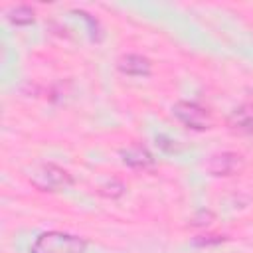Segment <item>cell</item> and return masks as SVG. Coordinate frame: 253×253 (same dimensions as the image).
Listing matches in <instances>:
<instances>
[{"label":"cell","instance_id":"1","mask_svg":"<svg viewBox=\"0 0 253 253\" xmlns=\"http://www.w3.org/2000/svg\"><path fill=\"white\" fill-rule=\"evenodd\" d=\"M26 176L40 192H59L73 186V176L53 162H36L26 168Z\"/></svg>","mask_w":253,"mask_h":253},{"label":"cell","instance_id":"2","mask_svg":"<svg viewBox=\"0 0 253 253\" xmlns=\"http://www.w3.org/2000/svg\"><path fill=\"white\" fill-rule=\"evenodd\" d=\"M85 251H87V241L83 237L55 229L40 233L30 247V253H85Z\"/></svg>","mask_w":253,"mask_h":253},{"label":"cell","instance_id":"3","mask_svg":"<svg viewBox=\"0 0 253 253\" xmlns=\"http://www.w3.org/2000/svg\"><path fill=\"white\" fill-rule=\"evenodd\" d=\"M172 117L182 123L184 126L192 128V130H208L211 128L213 121H211V115L206 107H202L200 103H194V101H178L172 105Z\"/></svg>","mask_w":253,"mask_h":253},{"label":"cell","instance_id":"4","mask_svg":"<svg viewBox=\"0 0 253 253\" xmlns=\"http://www.w3.org/2000/svg\"><path fill=\"white\" fill-rule=\"evenodd\" d=\"M204 168L211 176H233L243 168V156L237 152H229V150L215 152L206 160Z\"/></svg>","mask_w":253,"mask_h":253},{"label":"cell","instance_id":"5","mask_svg":"<svg viewBox=\"0 0 253 253\" xmlns=\"http://www.w3.org/2000/svg\"><path fill=\"white\" fill-rule=\"evenodd\" d=\"M117 69L128 77H148L152 73V63L140 53H125L119 57Z\"/></svg>","mask_w":253,"mask_h":253},{"label":"cell","instance_id":"6","mask_svg":"<svg viewBox=\"0 0 253 253\" xmlns=\"http://www.w3.org/2000/svg\"><path fill=\"white\" fill-rule=\"evenodd\" d=\"M121 158H123V164H126L128 168H152L154 166V156L150 154V150L142 144H130L126 148L121 150Z\"/></svg>","mask_w":253,"mask_h":253},{"label":"cell","instance_id":"7","mask_svg":"<svg viewBox=\"0 0 253 253\" xmlns=\"http://www.w3.org/2000/svg\"><path fill=\"white\" fill-rule=\"evenodd\" d=\"M227 125H229L231 130H235L239 134H253V107L251 105L237 107L229 115Z\"/></svg>","mask_w":253,"mask_h":253},{"label":"cell","instance_id":"8","mask_svg":"<svg viewBox=\"0 0 253 253\" xmlns=\"http://www.w3.org/2000/svg\"><path fill=\"white\" fill-rule=\"evenodd\" d=\"M6 18H8V22L14 24V26H30V24H34L36 14H34V10H32L30 6L20 4V6L12 8Z\"/></svg>","mask_w":253,"mask_h":253},{"label":"cell","instance_id":"9","mask_svg":"<svg viewBox=\"0 0 253 253\" xmlns=\"http://www.w3.org/2000/svg\"><path fill=\"white\" fill-rule=\"evenodd\" d=\"M125 192H126V188H125V184L119 182V180H111V182H107V184H103V186L99 188V194L105 196V198H111V200L121 198Z\"/></svg>","mask_w":253,"mask_h":253},{"label":"cell","instance_id":"10","mask_svg":"<svg viewBox=\"0 0 253 253\" xmlns=\"http://www.w3.org/2000/svg\"><path fill=\"white\" fill-rule=\"evenodd\" d=\"M156 144H158V148H160L162 152H166V154H176V152L182 150V146L178 144V140H172V138L166 136V134H156Z\"/></svg>","mask_w":253,"mask_h":253},{"label":"cell","instance_id":"11","mask_svg":"<svg viewBox=\"0 0 253 253\" xmlns=\"http://www.w3.org/2000/svg\"><path fill=\"white\" fill-rule=\"evenodd\" d=\"M213 221V211H210V210H200V211H196V215L192 217V223L190 225H194V227H204V225H210Z\"/></svg>","mask_w":253,"mask_h":253},{"label":"cell","instance_id":"12","mask_svg":"<svg viewBox=\"0 0 253 253\" xmlns=\"http://www.w3.org/2000/svg\"><path fill=\"white\" fill-rule=\"evenodd\" d=\"M223 241H225L223 235H200V237L194 239V245H198V247H204V245H219Z\"/></svg>","mask_w":253,"mask_h":253},{"label":"cell","instance_id":"13","mask_svg":"<svg viewBox=\"0 0 253 253\" xmlns=\"http://www.w3.org/2000/svg\"><path fill=\"white\" fill-rule=\"evenodd\" d=\"M77 14H79V16L83 18V20H87V24H89V30H91V38L99 42L101 38H99V24H97V20H93V18H91V16H89L87 12H83V10H79Z\"/></svg>","mask_w":253,"mask_h":253}]
</instances>
